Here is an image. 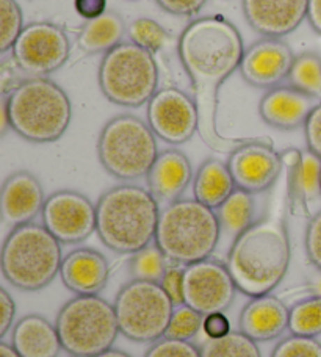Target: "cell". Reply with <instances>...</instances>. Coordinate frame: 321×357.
Masks as SVG:
<instances>
[{"label": "cell", "mask_w": 321, "mask_h": 357, "mask_svg": "<svg viewBox=\"0 0 321 357\" xmlns=\"http://www.w3.org/2000/svg\"><path fill=\"white\" fill-rule=\"evenodd\" d=\"M162 287L168 296L176 304V307L184 304V268L177 265H170L162 279Z\"/></svg>", "instance_id": "74e56055"}, {"label": "cell", "mask_w": 321, "mask_h": 357, "mask_svg": "<svg viewBox=\"0 0 321 357\" xmlns=\"http://www.w3.org/2000/svg\"><path fill=\"white\" fill-rule=\"evenodd\" d=\"M147 124L168 144H184L199 130L195 98L176 86H165L147 102Z\"/></svg>", "instance_id": "7c38bea8"}, {"label": "cell", "mask_w": 321, "mask_h": 357, "mask_svg": "<svg viewBox=\"0 0 321 357\" xmlns=\"http://www.w3.org/2000/svg\"><path fill=\"white\" fill-rule=\"evenodd\" d=\"M293 61V50L285 41L281 38H262L245 49L240 74L246 84L268 91L287 80Z\"/></svg>", "instance_id": "2e32d148"}, {"label": "cell", "mask_w": 321, "mask_h": 357, "mask_svg": "<svg viewBox=\"0 0 321 357\" xmlns=\"http://www.w3.org/2000/svg\"><path fill=\"white\" fill-rule=\"evenodd\" d=\"M191 177L188 157L177 149H166L160 152L146 176L147 190L163 208L181 199L188 188Z\"/></svg>", "instance_id": "44dd1931"}, {"label": "cell", "mask_w": 321, "mask_h": 357, "mask_svg": "<svg viewBox=\"0 0 321 357\" xmlns=\"http://www.w3.org/2000/svg\"><path fill=\"white\" fill-rule=\"evenodd\" d=\"M307 21H309L311 27L321 35V0H309V6H307Z\"/></svg>", "instance_id": "ee69618b"}, {"label": "cell", "mask_w": 321, "mask_h": 357, "mask_svg": "<svg viewBox=\"0 0 321 357\" xmlns=\"http://www.w3.org/2000/svg\"><path fill=\"white\" fill-rule=\"evenodd\" d=\"M158 154L156 133L133 114L112 118L99 133V162L119 181L130 182L147 176Z\"/></svg>", "instance_id": "52a82bcc"}, {"label": "cell", "mask_w": 321, "mask_h": 357, "mask_svg": "<svg viewBox=\"0 0 321 357\" xmlns=\"http://www.w3.org/2000/svg\"><path fill=\"white\" fill-rule=\"evenodd\" d=\"M126 33L127 27L123 17L114 11H105L102 16L87 21L77 38V44L85 54H107L123 43Z\"/></svg>", "instance_id": "484cf974"}, {"label": "cell", "mask_w": 321, "mask_h": 357, "mask_svg": "<svg viewBox=\"0 0 321 357\" xmlns=\"http://www.w3.org/2000/svg\"><path fill=\"white\" fill-rule=\"evenodd\" d=\"M43 225L61 245H77L96 232V206L85 195L60 190L50 195L43 208Z\"/></svg>", "instance_id": "5bb4252c"}, {"label": "cell", "mask_w": 321, "mask_h": 357, "mask_svg": "<svg viewBox=\"0 0 321 357\" xmlns=\"http://www.w3.org/2000/svg\"><path fill=\"white\" fill-rule=\"evenodd\" d=\"M201 357H262L260 348L241 331H230L221 339H207L201 347Z\"/></svg>", "instance_id": "f1b7e54d"}, {"label": "cell", "mask_w": 321, "mask_h": 357, "mask_svg": "<svg viewBox=\"0 0 321 357\" xmlns=\"http://www.w3.org/2000/svg\"><path fill=\"white\" fill-rule=\"evenodd\" d=\"M226 163L237 188L251 195L271 188L284 168L279 152L263 142H245L235 146Z\"/></svg>", "instance_id": "9a60e30c"}, {"label": "cell", "mask_w": 321, "mask_h": 357, "mask_svg": "<svg viewBox=\"0 0 321 357\" xmlns=\"http://www.w3.org/2000/svg\"><path fill=\"white\" fill-rule=\"evenodd\" d=\"M110 276L108 260L91 248H79L66 254L61 264L60 278L74 295H99Z\"/></svg>", "instance_id": "7402d4cb"}, {"label": "cell", "mask_w": 321, "mask_h": 357, "mask_svg": "<svg viewBox=\"0 0 321 357\" xmlns=\"http://www.w3.org/2000/svg\"><path fill=\"white\" fill-rule=\"evenodd\" d=\"M311 290L313 293V296L321 298V271L320 270H317V274L311 280Z\"/></svg>", "instance_id": "7dc6e473"}, {"label": "cell", "mask_w": 321, "mask_h": 357, "mask_svg": "<svg viewBox=\"0 0 321 357\" xmlns=\"http://www.w3.org/2000/svg\"><path fill=\"white\" fill-rule=\"evenodd\" d=\"M102 94L114 105L138 108L158 89V68L154 54L133 43H121L104 54L99 65Z\"/></svg>", "instance_id": "9c48e42d"}, {"label": "cell", "mask_w": 321, "mask_h": 357, "mask_svg": "<svg viewBox=\"0 0 321 357\" xmlns=\"http://www.w3.org/2000/svg\"><path fill=\"white\" fill-rule=\"evenodd\" d=\"M287 82L299 91L321 99V56L313 52L294 56Z\"/></svg>", "instance_id": "83f0119b"}, {"label": "cell", "mask_w": 321, "mask_h": 357, "mask_svg": "<svg viewBox=\"0 0 321 357\" xmlns=\"http://www.w3.org/2000/svg\"><path fill=\"white\" fill-rule=\"evenodd\" d=\"M288 171V196L293 213H307L309 204L321 196V158L312 151L288 148L281 152Z\"/></svg>", "instance_id": "ffe728a7"}, {"label": "cell", "mask_w": 321, "mask_h": 357, "mask_svg": "<svg viewBox=\"0 0 321 357\" xmlns=\"http://www.w3.org/2000/svg\"><path fill=\"white\" fill-rule=\"evenodd\" d=\"M11 345L22 357H59L63 349L55 324L41 315H25L13 326Z\"/></svg>", "instance_id": "cb8c5ba5"}, {"label": "cell", "mask_w": 321, "mask_h": 357, "mask_svg": "<svg viewBox=\"0 0 321 357\" xmlns=\"http://www.w3.org/2000/svg\"><path fill=\"white\" fill-rule=\"evenodd\" d=\"M306 254L315 270L321 271V210L312 216L306 229Z\"/></svg>", "instance_id": "8d00e7d4"}, {"label": "cell", "mask_w": 321, "mask_h": 357, "mask_svg": "<svg viewBox=\"0 0 321 357\" xmlns=\"http://www.w3.org/2000/svg\"><path fill=\"white\" fill-rule=\"evenodd\" d=\"M162 207L149 190L121 183L107 190L96 204V232L108 250L137 254L156 241Z\"/></svg>", "instance_id": "3957f363"}, {"label": "cell", "mask_w": 321, "mask_h": 357, "mask_svg": "<svg viewBox=\"0 0 321 357\" xmlns=\"http://www.w3.org/2000/svg\"><path fill=\"white\" fill-rule=\"evenodd\" d=\"M235 293L237 285L227 265L207 259L184 268V304L199 314L226 312Z\"/></svg>", "instance_id": "4fadbf2b"}, {"label": "cell", "mask_w": 321, "mask_h": 357, "mask_svg": "<svg viewBox=\"0 0 321 357\" xmlns=\"http://www.w3.org/2000/svg\"><path fill=\"white\" fill-rule=\"evenodd\" d=\"M168 259L160 251V248L152 243L144 250L133 254L130 259V271L133 279L151 280V282H162L166 270H168Z\"/></svg>", "instance_id": "1f68e13d"}, {"label": "cell", "mask_w": 321, "mask_h": 357, "mask_svg": "<svg viewBox=\"0 0 321 357\" xmlns=\"http://www.w3.org/2000/svg\"><path fill=\"white\" fill-rule=\"evenodd\" d=\"M177 49L191 79L204 142L210 148L223 149L229 142H224L216 129L218 91L223 82L240 69L245 54L240 31L220 15L204 16L187 25Z\"/></svg>", "instance_id": "6da1fadb"}, {"label": "cell", "mask_w": 321, "mask_h": 357, "mask_svg": "<svg viewBox=\"0 0 321 357\" xmlns=\"http://www.w3.org/2000/svg\"><path fill=\"white\" fill-rule=\"evenodd\" d=\"M307 149L321 158V102L313 108L309 119L304 126Z\"/></svg>", "instance_id": "f35d334b"}, {"label": "cell", "mask_w": 321, "mask_h": 357, "mask_svg": "<svg viewBox=\"0 0 321 357\" xmlns=\"http://www.w3.org/2000/svg\"><path fill=\"white\" fill-rule=\"evenodd\" d=\"M130 2H135V0H130Z\"/></svg>", "instance_id": "681fc988"}, {"label": "cell", "mask_w": 321, "mask_h": 357, "mask_svg": "<svg viewBox=\"0 0 321 357\" xmlns=\"http://www.w3.org/2000/svg\"><path fill=\"white\" fill-rule=\"evenodd\" d=\"M218 220L224 232L234 240L253 225L254 199L245 190L235 188L234 193L216 208Z\"/></svg>", "instance_id": "4316f807"}, {"label": "cell", "mask_w": 321, "mask_h": 357, "mask_svg": "<svg viewBox=\"0 0 321 357\" xmlns=\"http://www.w3.org/2000/svg\"><path fill=\"white\" fill-rule=\"evenodd\" d=\"M74 6L83 19L91 21L107 11V0H74Z\"/></svg>", "instance_id": "7bdbcfd3"}, {"label": "cell", "mask_w": 321, "mask_h": 357, "mask_svg": "<svg viewBox=\"0 0 321 357\" xmlns=\"http://www.w3.org/2000/svg\"><path fill=\"white\" fill-rule=\"evenodd\" d=\"M320 102L290 85L268 89L259 104L260 118L279 130H297L304 127Z\"/></svg>", "instance_id": "d6986e66"}, {"label": "cell", "mask_w": 321, "mask_h": 357, "mask_svg": "<svg viewBox=\"0 0 321 357\" xmlns=\"http://www.w3.org/2000/svg\"><path fill=\"white\" fill-rule=\"evenodd\" d=\"M271 357H321V342L317 337L292 334L274 347Z\"/></svg>", "instance_id": "e575fe53"}, {"label": "cell", "mask_w": 321, "mask_h": 357, "mask_svg": "<svg viewBox=\"0 0 321 357\" xmlns=\"http://www.w3.org/2000/svg\"><path fill=\"white\" fill-rule=\"evenodd\" d=\"M292 245L285 221L278 216L253 222L237 237L227 268L237 290L249 298L269 295L290 268Z\"/></svg>", "instance_id": "7a4b0ae2"}, {"label": "cell", "mask_w": 321, "mask_h": 357, "mask_svg": "<svg viewBox=\"0 0 321 357\" xmlns=\"http://www.w3.org/2000/svg\"><path fill=\"white\" fill-rule=\"evenodd\" d=\"M70 44L64 30L52 22L25 25L11 49V59L30 77H47L68 61Z\"/></svg>", "instance_id": "8fae6325"}, {"label": "cell", "mask_w": 321, "mask_h": 357, "mask_svg": "<svg viewBox=\"0 0 321 357\" xmlns=\"http://www.w3.org/2000/svg\"><path fill=\"white\" fill-rule=\"evenodd\" d=\"M63 349L73 357H94L112 349L121 334L114 305L99 295H75L55 321Z\"/></svg>", "instance_id": "ba28073f"}, {"label": "cell", "mask_w": 321, "mask_h": 357, "mask_svg": "<svg viewBox=\"0 0 321 357\" xmlns=\"http://www.w3.org/2000/svg\"><path fill=\"white\" fill-rule=\"evenodd\" d=\"M24 29L22 10L16 0H0V52L11 50Z\"/></svg>", "instance_id": "d6a6232c"}, {"label": "cell", "mask_w": 321, "mask_h": 357, "mask_svg": "<svg viewBox=\"0 0 321 357\" xmlns=\"http://www.w3.org/2000/svg\"><path fill=\"white\" fill-rule=\"evenodd\" d=\"M221 234L216 210L197 199H179L160 212L154 243L171 264L187 266L210 259Z\"/></svg>", "instance_id": "5b68a950"}, {"label": "cell", "mask_w": 321, "mask_h": 357, "mask_svg": "<svg viewBox=\"0 0 321 357\" xmlns=\"http://www.w3.org/2000/svg\"><path fill=\"white\" fill-rule=\"evenodd\" d=\"M288 331L301 337L321 335V298L312 295L294 304L290 309Z\"/></svg>", "instance_id": "f546056e"}, {"label": "cell", "mask_w": 321, "mask_h": 357, "mask_svg": "<svg viewBox=\"0 0 321 357\" xmlns=\"http://www.w3.org/2000/svg\"><path fill=\"white\" fill-rule=\"evenodd\" d=\"M3 100L11 130L30 143L57 142L73 119V105L66 91L47 77L25 79Z\"/></svg>", "instance_id": "277c9868"}, {"label": "cell", "mask_w": 321, "mask_h": 357, "mask_svg": "<svg viewBox=\"0 0 321 357\" xmlns=\"http://www.w3.org/2000/svg\"><path fill=\"white\" fill-rule=\"evenodd\" d=\"M47 197L38 177L29 171H16L5 178L0 191V213L6 226L17 227L33 222L43 213Z\"/></svg>", "instance_id": "e0dca14e"}, {"label": "cell", "mask_w": 321, "mask_h": 357, "mask_svg": "<svg viewBox=\"0 0 321 357\" xmlns=\"http://www.w3.org/2000/svg\"><path fill=\"white\" fill-rule=\"evenodd\" d=\"M16 317V303L10 291L0 289V337H5L13 328V321Z\"/></svg>", "instance_id": "b9f144b4"}, {"label": "cell", "mask_w": 321, "mask_h": 357, "mask_svg": "<svg viewBox=\"0 0 321 357\" xmlns=\"http://www.w3.org/2000/svg\"><path fill=\"white\" fill-rule=\"evenodd\" d=\"M119 331L126 339L156 343L166 335L176 304L160 282L133 279L114 299Z\"/></svg>", "instance_id": "30bf717a"}, {"label": "cell", "mask_w": 321, "mask_h": 357, "mask_svg": "<svg viewBox=\"0 0 321 357\" xmlns=\"http://www.w3.org/2000/svg\"><path fill=\"white\" fill-rule=\"evenodd\" d=\"M144 357H201V349L193 345L191 342L163 337L158 342L152 343Z\"/></svg>", "instance_id": "d590c367"}, {"label": "cell", "mask_w": 321, "mask_h": 357, "mask_svg": "<svg viewBox=\"0 0 321 357\" xmlns=\"http://www.w3.org/2000/svg\"><path fill=\"white\" fill-rule=\"evenodd\" d=\"M290 309L274 295L251 298L240 314V331L255 342H269L288 329Z\"/></svg>", "instance_id": "603a6c76"}, {"label": "cell", "mask_w": 321, "mask_h": 357, "mask_svg": "<svg viewBox=\"0 0 321 357\" xmlns=\"http://www.w3.org/2000/svg\"><path fill=\"white\" fill-rule=\"evenodd\" d=\"M0 133H2V137L5 135L8 129H11V124H10V116H8V110H6V104L5 100H2V107H0Z\"/></svg>", "instance_id": "f6af8a7d"}, {"label": "cell", "mask_w": 321, "mask_h": 357, "mask_svg": "<svg viewBox=\"0 0 321 357\" xmlns=\"http://www.w3.org/2000/svg\"><path fill=\"white\" fill-rule=\"evenodd\" d=\"M127 36L130 43L149 50L151 54L160 52L168 46L171 36L162 25L149 17L135 19L127 27Z\"/></svg>", "instance_id": "4dcf8cb0"}, {"label": "cell", "mask_w": 321, "mask_h": 357, "mask_svg": "<svg viewBox=\"0 0 321 357\" xmlns=\"http://www.w3.org/2000/svg\"><path fill=\"white\" fill-rule=\"evenodd\" d=\"M0 357H22V356L16 351L11 343L2 342L0 343Z\"/></svg>", "instance_id": "bcb514c9"}, {"label": "cell", "mask_w": 321, "mask_h": 357, "mask_svg": "<svg viewBox=\"0 0 321 357\" xmlns=\"http://www.w3.org/2000/svg\"><path fill=\"white\" fill-rule=\"evenodd\" d=\"M248 24L263 38H282L307 19L309 0H241Z\"/></svg>", "instance_id": "ac0fdd59"}, {"label": "cell", "mask_w": 321, "mask_h": 357, "mask_svg": "<svg viewBox=\"0 0 321 357\" xmlns=\"http://www.w3.org/2000/svg\"><path fill=\"white\" fill-rule=\"evenodd\" d=\"M235 188L237 185L227 163L218 160V158L205 160L199 167L195 182H193L195 199L214 210L220 207L234 193Z\"/></svg>", "instance_id": "d4e9b609"}, {"label": "cell", "mask_w": 321, "mask_h": 357, "mask_svg": "<svg viewBox=\"0 0 321 357\" xmlns=\"http://www.w3.org/2000/svg\"><path fill=\"white\" fill-rule=\"evenodd\" d=\"M61 243L44 225L29 222L13 227L0 252L3 278L22 291L46 289L59 276L63 264Z\"/></svg>", "instance_id": "8992f818"}, {"label": "cell", "mask_w": 321, "mask_h": 357, "mask_svg": "<svg viewBox=\"0 0 321 357\" xmlns=\"http://www.w3.org/2000/svg\"><path fill=\"white\" fill-rule=\"evenodd\" d=\"M94 357H132L130 354H127V353H124V351H121V349H108V351H105V353H102V354H98V356H94Z\"/></svg>", "instance_id": "c3c4849f"}, {"label": "cell", "mask_w": 321, "mask_h": 357, "mask_svg": "<svg viewBox=\"0 0 321 357\" xmlns=\"http://www.w3.org/2000/svg\"><path fill=\"white\" fill-rule=\"evenodd\" d=\"M230 331H232V326H230L229 318L224 312H214V314L204 315L202 333L207 339H221V337H226Z\"/></svg>", "instance_id": "ab89813d"}, {"label": "cell", "mask_w": 321, "mask_h": 357, "mask_svg": "<svg viewBox=\"0 0 321 357\" xmlns=\"http://www.w3.org/2000/svg\"><path fill=\"white\" fill-rule=\"evenodd\" d=\"M202 321L204 315L199 314L197 310L191 309L185 304L179 305V307H176L174 314H172L171 323L165 337L190 342L191 339H195L199 333H202Z\"/></svg>", "instance_id": "836d02e7"}, {"label": "cell", "mask_w": 321, "mask_h": 357, "mask_svg": "<svg viewBox=\"0 0 321 357\" xmlns=\"http://www.w3.org/2000/svg\"><path fill=\"white\" fill-rule=\"evenodd\" d=\"M160 8L176 16H191L201 11L207 0H156Z\"/></svg>", "instance_id": "60d3db41"}]
</instances>
